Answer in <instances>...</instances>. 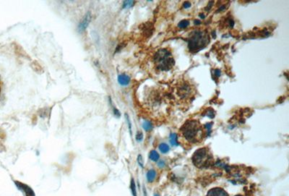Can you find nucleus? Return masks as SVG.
I'll list each match as a JSON object with an SVG mask.
<instances>
[{
    "label": "nucleus",
    "mask_w": 289,
    "mask_h": 196,
    "mask_svg": "<svg viewBox=\"0 0 289 196\" xmlns=\"http://www.w3.org/2000/svg\"><path fill=\"white\" fill-rule=\"evenodd\" d=\"M182 135L190 143H198L204 138L203 128L198 120H187L180 129Z\"/></svg>",
    "instance_id": "nucleus-1"
},
{
    "label": "nucleus",
    "mask_w": 289,
    "mask_h": 196,
    "mask_svg": "<svg viewBox=\"0 0 289 196\" xmlns=\"http://www.w3.org/2000/svg\"><path fill=\"white\" fill-rule=\"evenodd\" d=\"M187 41L189 51L196 53L207 46L210 43V36L205 30H194L189 33Z\"/></svg>",
    "instance_id": "nucleus-2"
},
{
    "label": "nucleus",
    "mask_w": 289,
    "mask_h": 196,
    "mask_svg": "<svg viewBox=\"0 0 289 196\" xmlns=\"http://www.w3.org/2000/svg\"><path fill=\"white\" fill-rule=\"evenodd\" d=\"M154 62L157 69L160 71H169L175 64L172 54L167 48H160L155 53Z\"/></svg>",
    "instance_id": "nucleus-3"
},
{
    "label": "nucleus",
    "mask_w": 289,
    "mask_h": 196,
    "mask_svg": "<svg viewBox=\"0 0 289 196\" xmlns=\"http://www.w3.org/2000/svg\"><path fill=\"white\" fill-rule=\"evenodd\" d=\"M192 162L195 166L200 169H206L212 166L214 163L212 154L207 148L197 150L192 156Z\"/></svg>",
    "instance_id": "nucleus-4"
},
{
    "label": "nucleus",
    "mask_w": 289,
    "mask_h": 196,
    "mask_svg": "<svg viewBox=\"0 0 289 196\" xmlns=\"http://www.w3.org/2000/svg\"><path fill=\"white\" fill-rule=\"evenodd\" d=\"M15 183L16 186L17 187L19 190H20L21 191L23 192V193L25 194V196H36L35 192H34L33 190L31 188L28 186V185L24 184V183H22L18 181H15L14 182Z\"/></svg>",
    "instance_id": "nucleus-5"
},
{
    "label": "nucleus",
    "mask_w": 289,
    "mask_h": 196,
    "mask_svg": "<svg viewBox=\"0 0 289 196\" xmlns=\"http://www.w3.org/2000/svg\"><path fill=\"white\" fill-rule=\"evenodd\" d=\"M90 21H91V13H90V12H88V13L84 16V17H83L82 20L80 21V23H79L78 26V31H84L87 28V27L88 26Z\"/></svg>",
    "instance_id": "nucleus-6"
},
{
    "label": "nucleus",
    "mask_w": 289,
    "mask_h": 196,
    "mask_svg": "<svg viewBox=\"0 0 289 196\" xmlns=\"http://www.w3.org/2000/svg\"><path fill=\"white\" fill-rule=\"evenodd\" d=\"M207 196H228L225 190L219 188H216L211 189L210 191L207 192Z\"/></svg>",
    "instance_id": "nucleus-7"
},
{
    "label": "nucleus",
    "mask_w": 289,
    "mask_h": 196,
    "mask_svg": "<svg viewBox=\"0 0 289 196\" xmlns=\"http://www.w3.org/2000/svg\"><path fill=\"white\" fill-rule=\"evenodd\" d=\"M118 82L122 86H127L130 82V78L125 74L119 75L118 76Z\"/></svg>",
    "instance_id": "nucleus-8"
},
{
    "label": "nucleus",
    "mask_w": 289,
    "mask_h": 196,
    "mask_svg": "<svg viewBox=\"0 0 289 196\" xmlns=\"http://www.w3.org/2000/svg\"><path fill=\"white\" fill-rule=\"evenodd\" d=\"M155 176H156V172L153 170H151L148 172L147 173V179L149 182H151L155 179Z\"/></svg>",
    "instance_id": "nucleus-9"
},
{
    "label": "nucleus",
    "mask_w": 289,
    "mask_h": 196,
    "mask_svg": "<svg viewBox=\"0 0 289 196\" xmlns=\"http://www.w3.org/2000/svg\"><path fill=\"white\" fill-rule=\"evenodd\" d=\"M170 143L172 145H175V146H177L179 145L178 143V137H177V135L176 133H171L170 135Z\"/></svg>",
    "instance_id": "nucleus-10"
},
{
    "label": "nucleus",
    "mask_w": 289,
    "mask_h": 196,
    "mask_svg": "<svg viewBox=\"0 0 289 196\" xmlns=\"http://www.w3.org/2000/svg\"><path fill=\"white\" fill-rule=\"evenodd\" d=\"M150 159H151L152 161H157L159 159V154L156 151H152L150 153L149 155Z\"/></svg>",
    "instance_id": "nucleus-11"
},
{
    "label": "nucleus",
    "mask_w": 289,
    "mask_h": 196,
    "mask_svg": "<svg viewBox=\"0 0 289 196\" xmlns=\"http://www.w3.org/2000/svg\"><path fill=\"white\" fill-rule=\"evenodd\" d=\"M159 150L161 151L163 154H166L169 151V146L166 143H161L159 145Z\"/></svg>",
    "instance_id": "nucleus-12"
},
{
    "label": "nucleus",
    "mask_w": 289,
    "mask_h": 196,
    "mask_svg": "<svg viewBox=\"0 0 289 196\" xmlns=\"http://www.w3.org/2000/svg\"><path fill=\"white\" fill-rule=\"evenodd\" d=\"M142 127L145 131H149L153 128V125L150 121H144L142 124Z\"/></svg>",
    "instance_id": "nucleus-13"
},
{
    "label": "nucleus",
    "mask_w": 289,
    "mask_h": 196,
    "mask_svg": "<svg viewBox=\"0 0 289 196\" xmlns=\"http://www.w3.org/2000/svg\"><path fill=\"white\" fill-rule=\"evenodd\" d=\"M130 188H131L132 193L133 196H137V190H136V185H135V182L134 179H131V183H130Z\"/></svg>",
    "instance_id": "nucleus-14"
},
{
    "label": "nucleus",
    "mask_w": 289,
    "mask_h": 196,
    "mask_svg": "<svg viewBox=\"0 0 289 196\" xmlns=\"http://www.w3.org/2000/svg\"><path fill=\"white\" fill-rule=\"evenodd\" d=\"M189 25V20H183L179 23L178 24V27L179 28H182V29H184V28H187Z\"/></svg>",
    "instance_id": "nucleus-15"
},
{
    "label": "nucleus",
    "mask_w": 289,
    "mask_h": 196,
    "mask_svg": "<svg viewBox=\"0 0 289 196\" xmlns=\"http://www.w3.org/2000/svg\"><path fill=\"white\" fill-rule=\"evenodd\" d=\"M135 1H124L123 2V8H129L132 7L135 4Z\"/></svg>",
    "instance_id": "nucleus-16"
},
{
    "label": "nucleus",
    "mask_w": 289,
    "mask_h": 196,
    "mask_svg": "<svg viewBox=\"0 0 289 196\" xmlns=\"http://www.w3.org/2000/svg\"><path fill=\"white\" fill-rule=\"evenodd\" d=\"M137 162H138L139 165L141 167L144 166V161H143V159H142V156L140 155H138V157H137Z\"/></svg>",
    "instance_id": "nucleus-17"
},
{
    "label": "nucleus",
    "mask_w": 289,
    "mask_h": 196,
    "mask_svg": "<svg viewBox=\"0 0 289 196\" xmlns=\"http://www.w3.org/2000/svg\"><path fill=\"white\" fill-rule=\"evenodd\" d=\"M142 139H143V134H142V132H137L136 135V141L138 142H140L142 141Z\"/></svg>",
    "instance_id": "nucleus-18"
},
{
    "label": "nucleus",
    "mask_w": 289,
    "mask_h": 196,
    "mask_svg": "<svg viewBox=\"0 0 289 196\" xmlns=\"http://www.w3.org/2000/svg\"><path fill=\"white\" fill-rule=\"evenodd\" d=\"M207 116L209 117L210 118H213V117H215L214 111H213L212 109H208V110H207Z\"/></svg>",
    "instance_id": "nucleus-19"
},
{
    "label": "nucleus",
    "mask_w": 289,
    "mask_h": 196,
    "mask_svg": "<svg viewBox=\"0 0 289 196\" xmlns=\"http://www.w3.org/2000/svg\"><path fill=\"white\" fill-rule=\"evenodd\" d=\"M125 117H126V120H127V123H128V125H129V132H130V134H131V135H132V125H131V123H130V120H129V116H128L127 114H125Z\"/></svg>",
    "instance_id": "nucleus-20"
},
{
    "label": "nucleus",
    "mask_w": 289,
    "mask_h": 196,
    "mask_svg": "<svg viewBox=\"0 0 289 196\" xmlns=\"http://www.w3.org/2000/svg\"><path fill=\"white\" fill-rule=\"evenodd\" d=\"M113 114H114L115 116H117V117H120V112H119L118 109H116V108H113Z\"/></svg>",
    "instance_id": "nucleus-21"
},
{
    "label": "nucleus",
    "mask_w": 289,
    "mask_h": 196,
    "mask_svg": "<svg viewBox=\"0 0 289 196\" xmlns=\"http://www.w3.org/2000/svg\"><path fill=\"white\" fill-rule=\"evenodd\" d=\"M191 7V3L189 2H185L184 3V8H189Z\"/></svg>",
    "instance_id": "nucleus-22"
},
{
    "label": "nucleus",
    "mask_w": 289,
    "mask_h": 196,
    "mask_svg": "<svg viewBox=\"0 0 289 196\" xmlns=\"http://www.w3.org/2000/svg\"><path fill=\"white\" fill-rule=\"evenodd\" d=\"M212 125H213V123H207V124H206V125L204 126V127H205V128H207V129H208L209 132H210V129H211V127H212Z\"/></svg>",
    "instance_id": "nucleus-23"
},
{
    "label": "nucleus",
    "mask_w": 289,
    "mask_h": 196,
    "mask_svg": "<svg viewBox=\"0 0 289 196\" xmlns=\"http://www.w3.org/2000/svg\"><path fill=\"white\" fill-rule=\"evenodd\" d=\"M215 74H216V75L217 77L220 76V74H221V73H220V70H218V69L216 70H215Z\"/></svg>",
    "instance_id": "nucleus-24"
},
{
    "label": "nucleus",
    "mask_w": 289,
    "mask_h": 196,
    "mask_svg": "<svg viewBox=\"0 0 289 196\" xmlns=\"http://www.w3.org/2000/svg\"><path fill=\"white\" fill-rule=\"evenodd\" d=\"M164 166H165V163H164L163 161H159V163H158V166L159 167H163Z\"/></svg>",
    "instance_id": "nucleus-25"
},
{
    "label": "nucleus",
    "mask_w": 289,
    "mask_h": 196,
    "mask_svg": "<svg viewBox=\"0 0 289 196\" xmlns=\"http://www.w3.org/2000/svg\"><path fill=\"white\" fill-rule=\"evenodd\" d=\"M225 5H223V6L220 7V8H219L218 10H217V12H219L223 11V10H225Z\"/></svg>",
    "instance_id": "nucleus-26"
},
{
    "label": "nucleus",
    "mask_w": 289,
    "mask_h": 196,
    "mask_svg": "<svg viewBox=\"0 0 289 196\" xmlns=\"http://www.w3.org/2000/svg\"><path fill=\"white\" fill-rule=\"evenodd\" d=\"M213 3H214V2H210V3H209V5H209V8H206L205 10H209L210 9L212 8V6H213L212 5L213 4Z\"/></svg>",
    "instance_id": "nucleus-27"
},
{
    "label": "nucleus",
    "mask_w": 289,
    "mask_h": 196,
    "mask_svg": "<svg viewBox=\"0 0 289 196\" xmlns=\"http://www.w3.org/2000/svg\"><path fill=\"white\" fill-rule=\"evenodd\" d=\"M200 20H194V24L195 25H200Z\"/></svg>",
    "instance_id": "nucleus-28"
},
{
    "label": "nucleus",
    "mask_w": 289,
    "mask_h": 196,
    "mask_svg": "<svg viewBox=\"0 0 289 196\" xmlns=\"http://www.w3.org/2000/svg\"><path fill=\"white\" fill-rule=\"evenodd\" d=\"M200 16H201V18H205V17H204V15H200Z\"/></svg>",
    "instance_id": "nucleus-29"
},
{
    "label": "nucleus",
    "mask_w": 289,
    "mask_h": 196,
    "mask_svg": "<svg viewBox=\"0 0 289 196\" xmlns=\"http://www.w3.org/2000/svg\"><path fill=\"white\" fill-rule=\"evenodd\" d=\"M154 196H159V195H158V194H156V195H154Z\"/></svg>",
    "instance_id": "nucleus-30"
},
{
    "label": "nucleus",
    "mask_w": 289,
    "mask_h": 196,
    "mask_svg": "<svg viewBox=\"0 0 289 196\" xmlns=\"http://www.w3.org/2000/svg\"><path fill=\"white\" fill-rule=\"evenodd\" d=\"M236 196H242V195H236Z\"/></svg>",
    "instance_id": "nucleus-31"
}]
</instances>
